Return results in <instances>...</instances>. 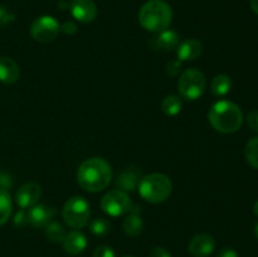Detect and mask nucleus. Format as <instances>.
Wrapping results in <instances>:
<instances>
[{
    "mask_svg": "<svg viewBox=\"0 0 258 257\" xmlns=\"http://www.w3.org/2000/svg\"><path fill=\"white\" fill-rule=\"evenodd\" d=\"M112 180V169L103 158H90L77 170V181L82 189L97 193L108 186Z\"/></svg>",
    "mask_w": 258,
    "mask_h": 257,
    "instance_id": "obj_1",
    "label": "nucleus"
},
{
    "mask_svg": "<svg viewBox=\"0 0 258 257\" xmlns=\"http://www.w3.org/2000/svg\"><path fill=\"white\" fill-rule=\"evenodd\" d=\"M209 123L214 130L222 134L236 133L243 122V113L237 103L232 101H218L208 112Z\"/></svg>",
    "mask_w": 258,
    "mask_h": 257,
    "instance_id": "obj_2",
    "label": "nucleus"
},
{
    "mask_svg": "<svg viewBox=\"0 0 258 257\" xmlns=\"http://www.w3.org/2000/svg\"><path fill=\"white\" fill-rule=\"evenodd\" d=\"M173 19L170 5L164 0H149L139 12V22L144 29L151 33L165 30Z\"/></svg>",
    "mask_w": 258,
    "mask_h": 257,
    "instance_id": "obj_3",
    "label": "nucleus"
},
{
    "mask_svg": "<svg viewBox=\"0 0 258 257\" xmlns=\"http://www.w3.org/2000/svg\"><path fill=\"white\" fill-rule=\"evenodd\" d=\"M138 186L141 198L153 204L165 202L173 190L170 178L161 173H153L143 176Z\"/></svg>",
    "mask_w": 258,
    "mask_h": 257,
    "instance_id": "obj_4",
    "label": "nucleus"
},
{
    "mask_svg": "<svg viewBox=\"0 0 258 257\" xmlns=\"http://www.w3.org/2000/svg\"><path fill=\"white\" fill-rule=\"evenodd\" d=\"M90 213V204L83 197H72L66 202L62 209L63 219L73 229L87 226Z\"/></svg>",
    "mask_w": 258,
    "mask_h": 257,
    "instance_id": "obj_5",
    "label": "nucleus"
},
{
    "mask_svg": "<svg viewBox=\"0 0 258 257\" xmlns=\"http://www.w3.org/2000/svg\"><path fill=\"white\" fill-rule=\"evenodd\" d=\"M207 80L206 76L198 70L189 68L184 71L178 81L179 95L185 100H198L206 92Z\"/></svg>",
    "mask_w": 258,
    "mask_h": 257,
    "instance_id": "obj_6",
    "label": "nucleus"
},
{
    "mask_svg": "<svg viewBox=\"0 0 258 257\" xmlns=\"http://www.w3.org/2000/svg\"><path fill=\"white\" fill-rule=\"evenodd\" d=\"M101 208L108 216L118 217L133 211L134 204L126 191L115 189V190L108 191L101 199Z\"/></svg>",
    "mask_w": 258,
    "mask_h": 257,
    "instance_id": "obj_7",
    "label": "nucleus"
},
{
    "mask_svg": "<svg viewBox=\"0 0 258 257\" xmlns=\"http://www.w3.org/2000/svg\"><path fill=\"white\" fill-rule=\"evenodd\" d=\"M60 32V25L57 19L50 15H43L35 19L30 27L33 39L39 43H48L54 40Z\"/></svg>",
    "mask_w": 258,
    "mask_h": 257,
    "instance_id": "obj_8",
    "label": "nucleus"
},
{
    "mask_svg": "<svg viewBox=\"0 0 258 257\" xmlns=\"http://www.w3.org/2000/svg\"><path fill=\"white\" fill-rule=\"evenodd\" d=\"M42 197V188L37 183H25L18 189L15 202L22 209H29L38 203Z\"/></svg>",
    "mask_w": 258,
    "mask_h": 257,
    "instance_id": "obj_9",
    "label": "nucleus"
},
{
    "mask_svg": "<svg viewBox=\"0 0 258 257\" xmlns=\"http://www.w3.org/2000/svg\"><path fill=\"white\" fill-rule=\"evenodd\" d=\"M70 10L73 18L81 23H91L97 17V7L93 0H72Z\"/></svg>",
    "mask_w": 258,
    "mask_h": 257,
    "instance_id": "obj_10",
    "label": "nucleus"
},
{
    "mask_svg": "<svg viewBox=\"0 0 258 257\" xmlns=\"http://www.w3.org/2000/svg\"><path fill=\"white\" fill-rule=\"evenodd\" d=\"M216 248V241L208 233L197 234L189 242L188 251L194 257H208Z\"/></svg>",
    "mask_w": 258,
    "mask_h": 257,
    "instance_id": "obj_11",
    "label": "nucleus"
},
{
    "mask_svg": "<svg viewBox=\"0 0 258 257\" xmlns=\"http://www.w3.org/2000/svg\"><path fill=\"white\" fill-rule=\"evenodd\" d=\"M179 44V34L174 30H163V32L156 33L150 40L149 45L155 50H163V52H169L174 48L178 47Z\"/></svg>",
    "mask_w": 258,
    "mask_h": 257,
    "instance_id": "obj_12",
    "label": "nucleus"
},
{
    "mask_svg": "<svg viewBox=\"0 0 258 257\" xmlns=\"http://www.w3.org/2000/svg\"><path fill=\"white\" fill-rule=\"evenodd\" d=\"M62 243L66 253L70 254V256H77V254L82 253L87 247V238L82 232L75 229V231L66 234Z\"/></svg>",
    "mask_w": 258,
    "mask_h": 257,
    "instance_id": "obj_13",
    "label": "nucleus"
},
{
    "mask_svg": "<svg viewBox=\"0 0 258 257\" xmlns=\"http://www.w3.org/2000/svg\"><path fill=\"white\" fill-rule=\"evenodd\" d=\"M28 214V223L33 227H45L54 216V209L44 204H35L29 211Z\"/></svg>",
    "mask_w": 258,
    "mask_h": 257,
    "instance_id": "obj_14",
    "label": "nucleus"
},
{
    "mask_svg": "<svg viewBox=\"0 0 258 257\" xmlns=\"http://www.w3.org/2000/svg\"><path fill=\"white\" fill-rule=\"evenodd\" d=\"M141 170L138 166H128V168L123 169L118 175L116 184L120 188V190L123 191H133L135 190L136 186L140 183Z\"/></svg>",
    "mask_w": 258,
    "mask_h": 257,
    "instance_id": "obj_15",
    "label": "nucleus"
},
{
    "mask_svg": "<svg viewBox=\"0 0 258 257\" xmlns=\"http://www.w3.org/2000/svg\"><path fill=\"white\" fill-rule=\"evenodd\" d=\"M202 52H203V45L197 39H185L179 43L176 47V54L180 62L197 59L201 57Z\"/></svg>",
    "mask_w": 258,
    "mask_h": 257,
    "instance_id": "obj_16",
    "label": "nucleus"
},
{
    "mask_svg": "<svg viewBox=\"0 0 258 257\" xmlns=\"http://www.w3.org/2000/svg\"><path fill=\"white\" fill-rule=\"evenodd\" d=\"M20 76L19 66L9 57H0V82L12 85Z\"/></svg>",
    "mask_w": 258,
    "mask_h": 257,
    "instance_id": "obj_17",
    "label": "nucleus"
},
{
    "mask_svg": "<svg viewBox=\"0 0 258 257\" xmlns=\"http://www.w3.org/2000/svg\"><path fill=\"white\" fill-rule=\"evenodd\" d=\"M122 229L126 236L136 237L143 232L144 222L141 217L136 213H130L122 223Z\"/></svg>",
    "mask_w": 258,
    "mask_h": 257,
    "instance_id": "obj_18",
    "label": "nucleus"
},
{
    "mask_svg": "<svg viewBox=\"0 0 258 257\" xmlns=\"http://www.w3.org/2000/svg\"><path fill=\"white\" fill-rule=\"evenodd\" d=\"M232 88V80L227 75H217L212 80L211 90L216 97H223L231 91Z\"/></svg>",
    "mask_w": 258,
    "mask_h": 257,
    "instance_id": "obj_19",
    "label": "nucleus"
},
{
    "mask_svg": "<svg viewBox=\"0 0 258 257\" xmlns=\"http://www.w3.org/2000/svg\"><path fill=\"white\" fill-rule=\"evenodd\" d=\"M66 229L59 222L50 221L49 223L45 226V236L53 243H58V242H63L66 237Z\"/></svg>",
    "mask_w": 258,
    "mask_h": 257,
    "instance_id": "obj_20",
    "label": "nucleus"
},
{
    "mask_svg": "<svg viewBox=\"0 0 258 257\" xmlns=\"http://www.w3.org/2000/svg\"><path fill=\"white\" fill-rule=\"evenodd\" d=\"M12 209V197L8 193V190L0 188V227L9 219Z\"/></svg>",
    "mask_w": 258,
    "mask_h": 257,
    "instance_id": "obj_21",
    "label": "nucleus"
},
{
    "mask_svg": "<svg viewBox=\"0 0 258 257\" xmlns=\"http://www.w3.org/2000/svg\"><path fill=\"white\" fill-rule=\"evenodd\" d=\"M183 107V102L178 96H166L161 102V110L166 116H175L178 115Z\"/></svg>",
    "mask_w": 258,
    "mask_h": 257,
    "instance_id": "obj_22",
    "label": "nucleus"
},
{
    "mask_svg": "<svg viewBox=\"0 0 258 257\" xmlns=\"http://www.w3.org/2000/svg\"><path fill=\"white\" fill-rule=\"evenodd\" d=\"M244 156L249 165L253 169H258V136L251 139L247 143L246 149H244Z\"/></svg>",
    "mask_w": 258,
    "mask_h": 257,
    "instance_id": "obj_23",
    "label": "nucleus"
},
{
    "mask_svg": "<svg viewBox=\"0 0 258 257\" xmlns=\"http://www.w3.org/2000/svg\"><path fill=\"white\" fill-rule=\"evenodd\" d=\"M111 224L110 222L106 221L105 218H96L91 222L90 231L91 233L97 237H103L110 232Z\"/></svg>",
    "mask_w": 258,
    "mask_h": 257,
    "instance_id": "obj_24",
    "label": "nucleus"
},
{
    "mask_svg": "<svg viewBox=\"0 0 258 257\" xmlns=\"http://www.w3.org/2000/svg\"><path fill=\"white\" fill-rule=\"evenodd\" d=\"M93 257H116V254L115 251H113L110 246L102 244V246H98L97 248L95 249Z\"/></svg>",
    "mask_w": 258,
    "mask_h": 257,
    "instance_id": "obj_25",
    "label": "nucleus"
},
{
    "mask_svg": "<svg viewBox=\"0 0 258 257\" xmlns=\"http://www.w3.org/2000/svg\"><path fill=\"white\" fill-rule=\"evenodd\" d=\"M180 70H181V62L179 59L170 60V62L168 63V66H166V73H168L169 76H171V77L178 76L179 72H180Z\"/></svg>",
    "mask_w": 258,
    "mask_h": 257,
    "instance_id": "obj_26",
    "label": "nucleus"
},
{
    "mask_svg": "<svg viewBox=\"0 0 258 257\" xmlns=\"http://www.w3.org/2000/svg\"><path fill=\"white\" fill-rule=\"evenodd\" d=\"M13 20H14V15L8 12L4 7H0V25L9 24Z\"/></svg>",
    "mask_w": 258,
    "mask_h": 257,
    "instance_id": "obj_27",
    "label": "nucleus"
},
{
    "mask_svg": "<svg viewBox=\"0 0 258 257\" xmlns=\"http://www.w3.org/2000/svg\"><path fill=\"white\" fill-rule=\"evenodd\" d=\"M247 123H248V126L252 130L258 133V110H254L248 113V116H247Z\"/></svg>",
    "mask_w": 258,
    "mask_h": 257,
    "instance_id": "obj_28",
    "label": "nucleus"
},
{
    "mask_svg": "<svg viewBox=\"0 0 258 257\" xmlns=\"http://www.w3.org/2000/svg\"><path fill=\"white\" fill-rule=\"evenodd\" d=\"M14 224L18 227H23L28 224V214L25 211H19L14 217Z\"/></svg>",
    "mask_w": 258,
    "mask_h": 257,
    "instance_id": "obj_29",
    "label": "nucleus"
},
{
    "mask_svg": "<svg viewBox=\"0 0 258 257\" xmlns=\"http://www.w3.org/2000/svg\"><path fill=\"white\" fill-rule=\"evenodd\" d=\"M60 30H62L64 34L72 35V34H76V33H77L78 28L73 22H66L64 24L60 25Z\"/></svg>",
    "mask_w": 258,
    "mask_h": 257,
    "instance_id": "obj_30",
    "label": "nucleus"
},
{
    "mask_svg": "<svg viewBox=\"0 0 258 257\" xmlns=\"http://www.w3.org/2000/svg\"><path fill=\"white\" fill-rule=\"evenodd\" d=\"M150 257H171V254L164 247H154L150 252Z\"/></svg>",
    "mask_w": 258,
    "mask_h": 257,
    "instance_id": "obj_31",
    "label": "nucleus"
},
{
    "mask_svg": "<svg viewBox=\"0 0 258 257\" xmlns=\"http://www.w3.org/2000/svg\"><path fill=\"white\" fill-rule=\"evenodd\" d=\"M217 257H238V253L232 248H223Z\"/></svg>",
    "mask_w": 258,
    "mask_h": 257,
    "instance_id": "obj_32",
    "label": "nucleus"
},
{
    "mask_svg": "<svg viewBox=\"0 0 258 257\" xmlns=\"http://www.w3.org/2000/svg\"><path fill=\"white\" fill-rule=\"evenodd\" d=\"M251 8L254 13L258 15V0H251Z\"/></svg>",
    "mask_w": 258,
    "mask_h": 257,
    "instance_id": "obj_33",
    "label": "nucleus"
},
{
    "mask_svg": "<svg viewBox=\"0 0 258 257\" xmlns=\"http://www.w3.org/2000/svg\"><path fill=\"white\" fill-rule=\"evenodd\" d=\"M253 211H254V213H256V216L258 217V201L256 202V203H254V207H253Z\"/></svg>",
    "mask_w": 258,
    "mask_h": 257,
    "instance_id": "obj_34",
    "label": "nucleus"
},
{
    "mask_svg": "<svg viewBox=\"0 0 258 257\" xmlns=\"http://www.w3.org/2000/svg\"><path fill=\"white\" fill-rule=\"evenodd\" d=\"M254 234H256V237H257V239H258V223H257L256 228H254Z\"/></svg>",
    "mask_w": 258,
    "mask_h": 257,
    "instance_id": "obj_35",
    "label": "nucleus"
},
{
    "mask_svg": "<svg viewBox=\"0 0 258 257\" xmlns=\"http://www.w3.org/2000/svg\"><path fill=\"white\" fill-rule=\"evenodd\" d=\"M123 257H135V256H123Z\"/></svg>",
    "mask_w": 258,
    "mask_h": 257,
    "instance_id": "obj_36",
    "label": "nucleus"
}]
</instances>
